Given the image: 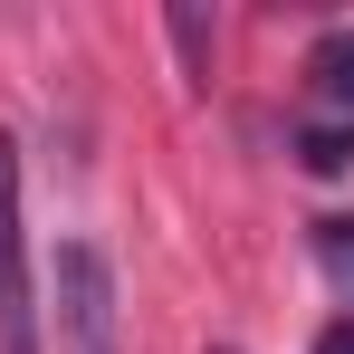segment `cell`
<instances>
[{
    "label": "cell",
    "instance_id": "1",
    "mask_svg": "<svg viewBox=\"0 0 354 354\" xmlns=\"http://www.w3.org/2000/svg\"><path fill=\"white\" fill-rule=\"evenodd\" d=\"M48 335L58 354H124V306H115V259L96 239H58L48 259Z\"/></svg>",
    "mask_w": 354,
    "mask_h": 354
},
{
    "label": "cell",
    "instance_id": "2",
    "mask_svg": "<svg viewBox=\"0 0 354 354\" xmlns=\"http://www.w3.org/2000/svg\"><path fill=\"white\" fill-rule=\"evenodd\" d=\"M0 354H48L39 268H29V221H19V144H10V134H0Z\"/></svg>",
    "mask_w": 354,
    "mask_h": 354
},
{
    "label": "cell",
    "instance_id": "3",
    "mask_svg": "<svg viewBox=\"0 0 354 354\" xmlns=\"http://www.w3.org/2000/svg\"><path fill=\"white\" fill-rule=\"evenodd\" d=\"M306 106L316 115H354V29L306 48Z\"/></svg>",
    "mask_w": 354,
    "mask_h": 354
},
{
    "label": "cell",
    "instance_id": "4",
    "mask_svg": "<svg viewBox=\"0 0 354 354\" xmlns=\"http://www.w3.org/2000/svg\"><path fill=\"white\" fill-rule=\"evenodd\" d=\"M297 153H306V173H345L354 163V115H306L297 124Z\"/></svg>",
    "mask_w": 354,
    "mask_h": 354
},
{
    "label": "cell",
    "instance_id": "5",
    "mask_svg": "<svg viewBox=\"0 0 354 354\" xmlns=\"http://www.w3.org/2000/svg\"><path fill=\"white\" fill-rule=\"evenodd\" d=\"M316 259H326V268H335V288L354 297V221H326V230H316Z\"/></svg>",
    "mask_w": 354,
    "mask_h": 354
},
{
    "label": "cell",
    "instance_id": "6",
    "mask_svg": "<svg viewBox=\"0 0 354 354\" xmlns=\"http://www.w3.org/2000/svg\"><path fill=\"white\" fill-rule=\"evenodd\" d=\"M316 354H354V316H335V326H326V345Z\"/></svg>",
    "mask_w": 354,
    "mask_h": 354
},
{
    "label": "cell",
    "instance_id": "7",
    "mask_svg": "<svg viewBox=\"0 0 354 354\" xmlns=\"http://www.w3.org/2000/svg\"><path fill=\"white\" fill-rule=\"evenodd\" d=\"M221 354H239V345H221Z\"/></svg>",
    "mask_w": 354,
    "mask_h": 354
}]
</instances>
